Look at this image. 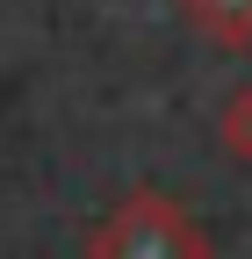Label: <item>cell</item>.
<instances>
[{
    "instance_id": "obj_1",
    "label": "cell",
    "mask_w": 252,
    "mask_h": 259,
    "mask_svg": "<svg viewBox=\"0 0 252 259\" xmlns=\"http://www.w3.org/2000/svg\"><path fill=\"white\" fill-rule=\"evenodd\" d=\"M87 259H209V238L202 223L187 216L166 194H122V202L94 223L87 238Z\"/></svg>"
},
{
    "instance_id": "obj_3",
    "label": "cell",
    "mask_w": 252,
    "mask_h": 259,
    "mask_svg": "<svg viewBox=\"0 0 252 259\" xmlns=\"http://www.w3.org/2000/svg\"><path fill=\"white\" fill-rule=\"evenodd\" d=\"M216 144H224L238 166H252V79L231 94L224 108H216Z\"/></svg>"
},
{
    "instance_id": "obj_2",
    "label": "cell",
    "mask_w": 252,
    "mask_h": 259,
    "mask_svg": "<svg viewBox=\"0 0 252 259\" xmlns=\"http://www.w3.org/2000/svg\"><path fill=\"white\" fill-rule=\"evenodd\" d=\"M180 15H187V29H202V36L224 44V51L252 44V0H180Z\"/></svg>"
}]
</instances>
